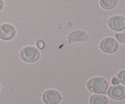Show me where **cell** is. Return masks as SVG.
<instances>
[{
    "label": "cell",
    "mask_w": 125,
    "mask_h": 104,
    "mask_svg": "<svg viewBox=\"0 0 125 104\" xmlns=\"http://www.w3.org/2000/svg\"><path fill=\"white\" fill-rule=\"evenodd\" d=\"M87 87L94 94H104L108 88V83L105 79L100 77H94L87 83Z\"/></svg>",
    "instance_id": "obj_1"
},
{
    "label": "cell",
    "mask_w": 125,
    "mask_h": 104,
    "mask_svg": "<svg viewBox=\"0 0 125 104\" xmlns=\"http://www.w3.org/2000/svg\"><path fill=\"white\" fill-rule=\"evenodd\" d=\"M40 53L39 50L34 46H27L20 52V57L24 62L34 63L39 59Z\"/></svg>",
    "instance_id": "obj_2"
},
{
    "label": "cell",
    "mask_w": 125,
    "mask_h": 104,
    "mask_svg": "<svg viewBox=\"0 0 125 104\" xmlns=\"http://www.w3.org/2000/svg\"><path fill=\"white\" fill-rule=\"evenodd\" d=\"M100 47L105 53L113 54L118 50V43L113 38H106L101 41Z\"/></svg>",
    "instance_id": "obj_3"
},
{
    "label": "cell",
    "mask_w": 125,
    "mask_h": 104,
    "mask_svg": "<svg viewBox=\"0 0 125 104\" xmlns=\"http://www.w3.org/2000/svg\"><path fill=\"white\" fill-rule=\"evenodd\" d=\"M42 99L45 104H58L62 100V97L56 90H49L44 93Z\"/></svg>",
    "instance_id": "obj_4"
},
{
    "label": "cell",
    "mask_w": 125,
    "mask_h": 104,
    "mask_svg": "<svg viewBox=\"0 0 125 104\" xmlns=\"http://www.w3.org/2000/svg\"><path fill=\"white\" fill-rule=\"evenodd\" d=\"M108 26L114 31H122L125 29V18L122 15L114 16L109 19Z\"/></svg>",
    "instance_id": "obj_5"
},
{
    "label": "cell",
    "mask_w": 125,
    "mask_h": 104,
    "mask_svg": "<svg viewBox=\"0 0 125 104\" xmlns=\"http://www.w3.org/2000/svg\"><path fill=\"white\" fill-rule=\"evenodd\" d=\"M16 34L14 27L9 24L0 26V38L3 40H10L13 38Z\"/></svg>",
    "instance_id": "obj_6"
},
{
    "label": "cell",
    "mask_w": 125,
    "mask_h": 104,
    "mask_svg": "<svg viewBox=\"0 0 125 104\" xmlns=\"http://www.w3.org/2000/svg\"><path fill=\"white\" fill-rule=\"evenodd\" d=\"M107 93L112 99L122 100L125 98V87L122 85L112 86L109 88Z\"/></svg>",
    "instance_id": "obj_7"
},
{
    "label": "cell",
    "mask_w": 125,
    "mask_h": 104,
    "mask_svg": "<svg viewBox=\"0 0 125 104\" xmlns=\"http://www.w3.org/2000/svg\"><path fill=\"white\" fill-rule=\"evenodd\" d=\"M89 38V35L84 30H75L71 33L68 38V43H73L83 42L86 41Z\"/></svg>",
    "instance_id": "obj_8"
},
{
    "label": "cell",
    "mask_w": 125,
    "mask_h": 104,
    "mask_svg": "<svg viewBox=\"0 0 125 104\" xmlns=\"http://www.w3.org/2000/svg\"><path fill=\"white\" fill-rule=\"evenodd\" d=\"M90 104H107V97L103 95H93L90 99Z\"/></svg>",
    "instance_id": "obj_9"
},
{
    "label": "cell",
    "mask_w": 125,
    "mask_h": 104,
    "mask_svg": "<svg viewBox=\"0 0 125 104\" xmlns=\"http://www.w3.org/2000/svg\"><path fill=\"white\" fill-rule=\"evenodd\" d=\"M100 6L103 9L111 10L114 8L117 4V0H100Z\"/></svg>",
    "instance_id": "obj_10"
},
{
    "label": "cell",
    "mask_w": 125,
    "mask_h": 104,
    "mask_svg": "<svg viewBox=\"0 0 125 104\" xmlns=\"http://www.w3.org/2000/svg\"><path fill=\"white\" fill-rule=\"evenodd\" d=\"M116 39L122 43H125V33H120L115 35Z\"/></svg>",
    "instance_id": "obj_11"
},
{
    "label": "cell",
    "mask_w": 125,
    "mask_h": 104,
    "mask_svg": "<svg viewBox=\"0 0 125 104\" xmlns=\"http://www.w3.org/2000/svg\"><path fill=\"white\" fill-rule=\"evenodd\" d=\"M118 77L120 82L123 85H125V69L122 70L118 74Z\"/></svg>",
    "instance_id": "obj_12"
},
{
    "label": "cell",
    "mask_w": 125,
    "mask_h": 104,
    "mask_svg": "<svg viewBox=\"0 0 125 104\" xmlns=\"http://www.w3.org/2000/svg\"><path fill=\"white\" fill-rule=\"evenodd\" d=\"M37 46L39 47L40 49H42L44 48L45 47V44H44V42L42 40H39L37 41L36 43Z\"/></svg>",
    "instance_id": "obj_13"
},
{
    "label": "cell",
    "mask_w": 125,
    "mask_h": 104,
    "mask_svg": "<svg viewBox=\"0 0 125 104\" xmlns=\"http://www.w3.org/2000/svg\"><path fill=\"white\" fill-rule=\"evenodd\" d=\"M111 82H112V84H113V85H118V84H119V83H120V80H119V79H118V78L114 77L112 78V80H111Z\"/></svg>",
    "instance_id": "obj_14"
},
{
    "label": "cell",
    "mask_w": 125,
    "mask_h": 104,
    "mask_svg": "<svg viewBox=\"0 0 125 104\" xmlns=\"http://www.w3.org/2000/svg\"><path fill=\"white\" fill-rule=\"evenodd\" d=\"M4 3L2 1V0H0V11L4 7Z\"/></svg>",
    "instance_id": "obj_15"
},
{
    "label": "cell",
    "mask_w": 125,
    "mask_h": 104,
    "mask_svg": "<svg viewBox=\"0 0 125 104\" xmlns=\"http://www.w3.org/2000/svg\"><path fill=\"white\" fill-rule=\"evenodd\" d=\"M0 90H1V86H0Z\"/></svg>",
    "instance_id": "obj_16"
}]
</instances>
